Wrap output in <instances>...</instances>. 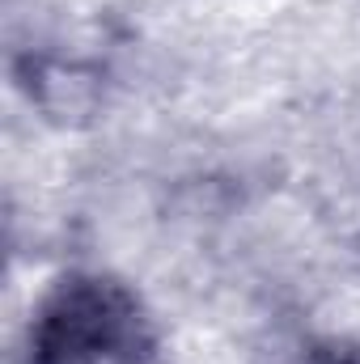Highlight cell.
<instances>
[{
    "mask_svg": "<svg viewBox=\"0 0 360 364\" xmlns=\"http://www.w3.org/2000/svg\"><path fill=\"white\" fill-rule=\"evenodd\" d=\"M21 364H162L157 335L110 275H64L26 326Z\"/></svg>",
    "mask_w": 360,
    "mask_h": 364,
    "instance_id": "obj_1",
    "label": "cell"
},
{
    "mask_svg": "<svg viewBox=\"0 0 360 364\" xmlns=\"http://www.w3.org/2000/svg\"><path fill=\"white\" fill-rule=\"evenodd\" d=\"M93 77L77 64H30V97H38V106L51 119H77L90 114L93 106Z\"/></svg>",
    "mask_w": 360,
    "mask_h": 364,
    "instance_id": "obj_2",
    "label": "cell"
},
{
    "mask_svg": "<svg viewBox=\"0 0 360 364\" xmlns=\"http://www.w3.org/2000/svg\"><path fill=\"white\" fill-rule=\"evenodd\" d=\"M297 364H360V348L339 343V339H331V343H314Z\"/></svg>",
    "mask_w": 360,
    "mask_h": 364,
    "instance_id": "obj_3",
    "label": "cell"
}]
</instances>
